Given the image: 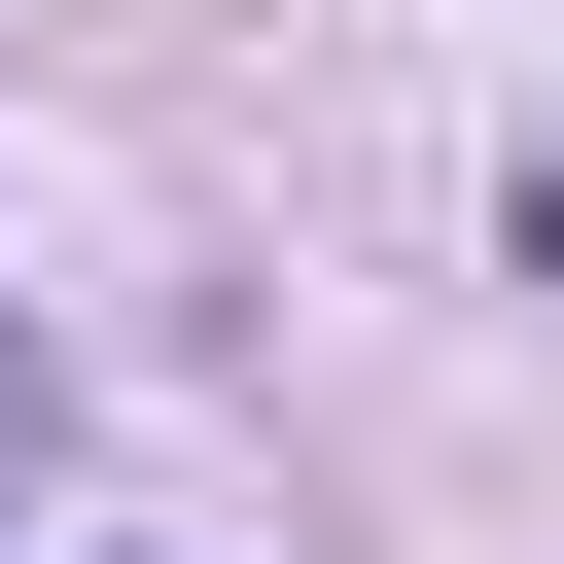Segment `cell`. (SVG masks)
Segmentation results:
<instances>
[{
    "mask_svg": "<svg viewBox=\"0 0 564 564\" xmlns=\"http://www.w3.org/2000/svg\"><path fill=\"white\" fill-rule=\"evenodd\" d=\"M0 494H35V317H0Z\"/></svg>",
    "mask_w": 564,
    "mask_h": 564,
    "instance_id": "cell-1",
    "label": "cell"
},
{
    "mask_svg": "<svg viewBox=\"0 0 564 564\" xmlns=\"http://www.w3.org/2000/svg\"><path fill=\"white\" fill-rule=\"evenodd\" d=\"M529 282H564V176H529Z\"/></svg>",
    "mask_w": 564,
    "mask_h": 564,
    "instance_id": "cell-2",
    "label": "cell"
}]
</instances>
